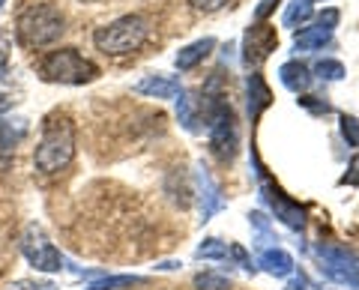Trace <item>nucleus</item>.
<instances>
[{"label": "nucleus", "mask_w": 359, "mask_h": 290, "mask_svg": "<svg viewBox=\"0 0 359 290\" xmlns=\"http://www.w3.org/2000/svg\"><path fill=\"white\" fill-rule=\"evenodd\" d=\"M75 159V123L69 114H54L45 117L42 123V138L33 153V165L42 174H60L63 168H69V162Z\"/></svg>", "instance_id": "nucleus-1"}, {"label": "nucleus", "mask_w": 359, "mask_h": 290, "mask_svg": "<svg viewBox=\"0 0 359 290\" xmlns=\"http://www.w3.org/2000/svg\"><path fill=\"white\" fill-rule=\"evenodd\" d=\"M147 36H150V21L138 13H132L99 27L93 33V46L102 54H108V57H126V54L138 51L147 42Z\"/></svg>", "instance_id": "nucleus-2"}, {"label": "nucleus", "mask_w": 359, "mask_h": 290, "mask_svg": "<svg viewBox=\"0 0 359 290\" xmlns=\"http://www.w3.org/2000/svg\"><path fill=\"white\" fill-rule=\"evenodd\" d=\"M66 30V18L54 4H33L15 21L18 42L25 48H45L57 42Z\"/></svg>", "instance_id": "nucleus-3"}, {"label": "nucleus", "mask_w": 359, "mask_h": 290, "mask_svg": "<svg viewBox=\"0 0 359 290\" xmlns=\"http://www.w3.org/2000/svg\"><path fill=\"white\" fill-rule=\"evenodd\" d=\"M39 75L48 84H90L99 78V66L78 54V48H57L45 54L39 63Z\"/></svg>", "instance_id": "nucleus-4"}, {"label": "nucleus", "mask_w": 359, "mask_h": 290, "mask_svg": "<svg viewBox=\"0 0 359 290\" xmlns=\"http://www.w3.org/2000/svg\"><path fill=\"white\" fill-rule=\"evenodd\" d=\"M21 254H25L27 263L39 272H60L66 263L60 249H54L39 225H27L25 233H21Z\"/></svg>", "instance_id": "nucleus-5"}, {"label": "nucleus", "mask_w": 359, "mask_h": 290, "mask_svg": "<svg viewBox=\"0 0 359 290\" xmlns=\"http://www.w3.org/2000/svg\"><path fill=\"white\" fill-rule=\"evenodd\" d=\"M318 258H320L323 275L332 278L335 284L359 287V258L353 251L341 249V245H332V242H320L318 245Z\"/></svg>", "instance_id": "nucleus-6"}, {"label": "nucleus", "mask_w": 359, "mask_h": 290, "mask_svg": "<svg viewBox=\"0 0 359 290\" xmlns=\"http://www.w3.org/2000/svg\"><path fill=\"white\" fill-rule=\"evenodd\" d=\"M261 198H264V204L276 213V219L285 221L287 228H294V230L306 228V209H302L297 200H290L278 186H273L269 180H261Z\"/></svg>", "instance_id": "nucleus-7"}, {"label": "nucleus", "mask_w": 359, "mask_h": 290, "mask_svg": "<svg viewBox=\"0 0 359 290\" xmlns=\"http://www.w3.org/2000/svg\"><path fill=\"white\" fill-rule=\"evenodd\" d=\"M278 46V36H276V27L264 25V21H257L245 30L243 36V63L245 66H261L269 54L276 51Z\"/></svg>", "instance_id": "nucleus-8"}, {"label": "nucleus", "mask_w": 359, "mask_h": 290, "mask_svg": "<svg viewBox=\"0 0 359 290\" xmlns=\"http://www.w3.org/2000/svg\"><path fill=\"white\" fill-rule=\"evenodd\" d=\"M195 183H198V192H201V221H210L219 209H224V198H222L216 180L210 177V171L204 165L195 171Z\"/></svg>", "instance_id": "nucleus-9"}, {"label": "nucleus", "mask_w": 359, "mask_h": 290, "mask_svg": "<svg viewBox=\"0 0 359 290\" xmlns=\"http://www.w3.org/2000/svg\"><path fill=\"white\" fill-rule=\"evenodd\" d=\"M138 96H150V99H174L180 96V81L174 75H159V72H153V75H144L138 84L132 87Z\"/></svg>", "instance_id": "nucleus-10"}, {"label": "nucleus", "mask_w": 359, "mask_h": 290, "mask_svg": "<svg viewBox=\"0 0 359 290\" xmlns=\"http://www.w3.org/2000/svg\"><path fill=\"white\" fill-rule=\"evenodd\" d=\"M245 93H249V117L255 123L269 105H273V93H269V87L261 78V72H252L249 78H245Z\"/></svg>", "instance_id": "nucleus-11"}, {"label": "nucleus", "mask_w": 359, "mask_h": 290, "mask_svg": "<svg viewBox=\"0 0 359 290\" xmlns=\"http://www.w3.org/2000/svg\"><path fill=\"white\" fill-rule=\"evenodd\" d=\"M177 117H180V126L186 132L198 135L201 132V123H204V111H201V99H195L192 93L180 90V99H177Z\"/></svg>", "instance_id": "nucleus-12"}, {"label": "nucleus", "mask_w": 359, "mask_h": 290, "mask_svg": "<svg viewBox=\"0 0 359 290\" xmlns=\"http://www.w3.org/2000/svg\"><path fill=\"white\" fill-rule=\"evenodd\" d=\"M278 78H282V84L287 87L290 93H306L309 87H311V81H314V75H311V69L306 63H299V60H287V63H282V69H278Z\"/></svg>", "instance_id": "nucleus-13"}, {"label": "nucleus", "mask_w": 359, "mask_h": 290, "mask_svg": "<svg viewBox=\"0 0 359 290\" xmlns=\"http://www.w3.org/2000/svg\"><path fill=\"white\" fill-rule=\"evenodd\" d=\"M212 48H216V39L212 36H204V39H198V42H192V46H186V48H180L177 51V69L180 72H189V69H195L198 63H204L210 54H212Z\"/></svg>", "instance_id": "nucleus-14"}, {"label": "nucleus", "mask_w": 359, "mask_h": 290, "mask_svg": "<svg viewBox=\"0 0 359 290\" xmlns=\"http://www.w3.org/2000/svg\"><path fill=\"white\" fill-rule=\"evenodd\" d=\"M257 266H264V272L276 275V278H285V275L294 272V258H290L285 249L273 245V249H264V251H261V258H257Z\"/></svg>", "instance_id": "nucleus-15"}, {"label": "nucleus", "mask_w": 359, "mask_h": 290, "mask_svg": "<svg viewBox=\"0 0 359 290\" xmlns=\"http://www.w3.org/2000/svg\"><path fill=\"white\" fill-rule=\"evenodd\" d=\"M330 39H332V30L314 25V27H306V30L297 33V36H294V48L297 51H314V48H323Z\"/></svg>", "instance_id": "nucleus-16"}, {"label": "nucleus", "mask_w": 359, "mask_h": 290, "mask_svg": "<svg viewBox=\"0 0 359 290\" xmlns=\"http://www.w3.org/2000/svg\"><path fill=\"white\" fill-rule=\"evenodd\" d=\"M311 15H314V0H290L285 15H282V25L290 27V30H297V27L306 25Z\"/></svg>", "instance_id": "nucleus-17"}, {"label": "nucleus", "mask_w": 359, "mask_h": 290, "mask_svg": "<svg viewBox=\"0 0 359 290\" xmlns=\"http://www.w3.org/2000/svg\"><path fill=\"white\" fill-rule=\"evenodd\" d=\"M195 287H198V290H231L233 282H231L228 275L216 272V270H204V272L195 275Z\"/></svg>", "instance_id": "nucleus-18"}, {"label": "nucleus", "mask_w": 359, "mask_h": 290, "mask_svg": "<svg viewBox=\"0 0 359 290\" xmlns=\"http://www.w3.org/2000/svg\"><path fill=\"white\" fill-rule=\"evenodd\" d=\"M132 284H144L141 275H105L93 282L87 290H120V287H132Z\"/></svg>", "instance_id": "nucleus-19"}, {"label": "nucleus", "mask_w": 359, "mask_h": 290, "mask_svg": "<svg viewBox=\"0 0 359 290\" xmlns=\"http://www.w3.org/2000/svg\"><path fill=\"white\" fill-rule=\"evenodd\" d=\"M198 258L201 261H228V242H222L216 237H207L198 245Z\"/></svg>", "instance_id": "nucleus-20"}, {"label": "nucleus", "mask_w": 359, "mask_h": 290, "mask_svg": "<svg viewBox=\"0 0 359 290\" xmlns=\"http://www.w3.org/2000/svg\"><path fill=\"white\" fill-rule=\"evenodd\" d=\"M314 75L320 78V81H341L344 78V63L341 60H318L314 63Z\"/></svg>", "instance_id": "nucleus-21"}, {"label": "nucleus", "mask_w": 359, "mask_h": 290, "mask_svg": "<svg viewBox=\"0 0 359 290\" xmlns=\"http://www.w3.org/2000/svg\"><path fill=\"white\" fill-rule=\"evenodd\" d=\"M21 138H25V126L13 129L9 123L0 120V153H13V150H15V144H18Z\"/></svg>", "instance_id": "nucleus-22"}, {"label": "nucleus", "mask_w": 359, "mask_h": 290, "mask_svg": "<svg viewBox=\"0 0 359 290\" xmlns=\"http://www.w3.org/2000/svg\"><path fill=\"white\" fill-rule=\"evenodd\" d=\"M341 138L347 141V147H359V117L341 114Z\"/></svg>", "instance_id": "nucleus-23"}, {"label": "nucleus", "mask_w": 359, "mask_h": 290, "mask_svg": "<svg viewBox=\"0 0 359 290\" xmlns=\"http://www.w3.org/2000/svg\"><path fill=\"white\" fill-rule=\"evenodd\" d=\"M9 78V33L0 30V81Z\"/></svg>", "instance_id": "nucleus-24"}, {"label": "nucleus", "mask_w": 359, "mask_h": 290, "mask_svg": "<svg viewBox=\"0 0 359 290\" xmlns=\"http://www.w3.org/2000/svg\"><path fill=\"white\" fill-rule=\"evenodd\" d=\"M297 102L302 105V108H309L311 114H330V102H323V99H318V96H302V99H297Z\"/></svg>", "instance_id": "nucleus-25"}, {"label": "nucleus", "mask_w": 359, "mask_h": 290, "mask_svg": "<svg viewBox=\"0 0 359 290\" xmlns=\"http://www.w3.org/2000/svg\"><path fill=\"white\" fill-rule=\"evenodd\" d=\"M341 186H359V153L347 162V171L341 177Z\"/></svg>", "instance_id": "nucleus-26"}, {"label": "nucleus", "mask_w": 359, "mask_h": 290, "mask_svg": "<svg viewBox=\"0 0 359 290\" xmlns=\"http://www.w3.org/2000/svg\"><path fill=\"white\" fill-rule=\"evenodd\" d=\"M341 21V13L335 6H330V9H323V13L318 15V25L320 27H327V30H335V25Z\"/></svg>", "instance_id": "nucleus-27"}, {"label": "nucleus", "mask_w": 359, "mask_h": 290, "mask_svg": "<svg viewBox=\"0 0 359 290\" xmlns=\"http://www.w3.org/2000/svg\"><path fill=\"white\" fill-rule=\"evenodd\" d=\"M189 4H192L198 13H219V9L228 4V0H189Z\"/></svg>", "instance_id": "nucleus-28"}, {"label": "nucleus", "mask_w": 359, "mask_h": 290, "mask_svg": "<svg viewBox=\"0 0 359 290\" xmlns=\"http://www.w3.org/2000/svg\"><path fill=\"white\" fill-rule=\"evenodd\" d=\"M278 4H282V0H261V4L255 6V18H257V21H264L266 15H273Z\"/></svg>", "instance_id": "nucleus-29"}, {"label": "nucleus", "mask_w": 359, "mask_h": 290, "mask_svg": "<svg viewBox=\"0 0 359 290\" xmlns=\"http://www.w3.org/2000/svg\"><path fill=\"white\" fill-rule=\"evenodd\" d=\"M9 290H54L51 284H39V282H27V278H21V282H15Z\"/></svg>", "instance_id": "nucleus-30"}, {"label": "nucleus", "mask_w": 359, "mask_h": 290, "mask_svg": "<svg viewBox=\"0 0 359 290\" xmlns=\"http://www.w3.org/2000/svg\"><path fill=\"white\" fill-rule=\"evenodd\" d=\"M13 105H15L13 96H9V93H0V114H6V111L13 108Z\"/></svg>", "instance_id": "nucleus-31"}, {"label": "nucleus", "mask_w": 359, "mask_h": 290, "mask_svg": "<svg viewBox=\"0 0 359 290\" xmlns=\"http://www.w3.org/2000/svg\"><path fill=\"white\" fill-rule=\"evenodd\" d=\"M285 290H309V284L306 282H302V278H294V282H290Z\"/></svg>", "instance_id": "nucleus-32"}, {"label": "nucleus", "mask_w": 359, "mask_h": 290, "mask_svg": "<svg viewBox=\"0 0 359 290\" xmlns=\"http://www.w3.org/2000/svg\"><path fill=\"white\" fill-rule=\"evenodd\" d=\"M81 4H99V0H81Z\"/></svg>", "instance_id": "nucleus-33"}, {"label": "nucleus", "mask_w": 359, "mask_h": 290, "mask_svg": "<svg viewBox=\"0 0 359 290\" xmlns=\"http://www.w3.org/2000/svg\"><path fill=\"white\" fill-rule=\"evenodd\" d=\"M4 4H6V0H0V9H4Z\"/></svg>", "instance_id": "nucleus-34"}]
</instances>
